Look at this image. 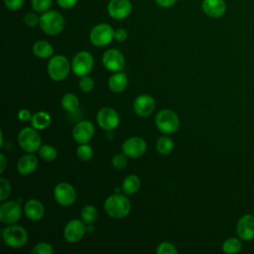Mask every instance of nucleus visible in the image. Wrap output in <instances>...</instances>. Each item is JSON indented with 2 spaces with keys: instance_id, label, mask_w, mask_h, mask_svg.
Instances as JSON below:
<instances>
[{
  "instance_id": "obj_40",
  "label": "nucleus",
  "mask_w": 254,
  "mask_h": 254,
  "mask_svg": "<svg viewBox=\"0 0 254 254\" xmlns=\"http://www.w3.org/2000/svg\"><path fill=\"white\" fill-rule=\"evenodd\" d=\"M77 2H78V0H57L58 5H59L61 8L65 9V10L73 8V7L76 5Z\"/></svg>"
},
{
  "instance_id": "obj_12",
  "label": "nucleus",
  "mask_w": 254,
  "mask_h": 254,
  "mask_svg": "<svg viewBox=\"0 0 254 254\" xmlns=\"http://www.w3.org/2000/svg\"><path fill=\"white\" fill-rule=\"evenodd\" d=\"M103 66L109 71H120L125 66V59L123 54L116 49H109L102 56Z\"/></svg>"
},
{
  "instance_id": "obj_37",
  "label": "nucleus",
  "mask_w": 254,
  "mask_h": 254,
  "mask_svg": "<svg viewBox=\"0 0 254 254\" xmlns=\"http://www.w3.org/2000/svg\"><path fill=\"white\" fill-rule=\"evenodd\" d=\"M127 156L124 153H118L112 158V165L115 169L122 170L127 165Z\"/></svg>"
},
{
  "instance_id": "obj_31",
  "label": "nucleus",
  "mask_w": 254,
  "mask_h": 254,
  "mask_svg": "<svg viewBox=\"0 0 254 254\" xmlns=\"http://www.w3.org/2000/svg\"><path fill=\"white\" fill-rule=\"evenodd\" d=\"M76 155L81 161H89L93 156V150L87 143L79 144L76 149Z\"/></svg>"
},
{
  "instance_id": "obj_33",
  "label": "nucleus",
  "mask_w": 254,
  "mask_h": 254,
  "mask_svg": "<svg viewBox=\"0 0 254 254\" xmlns=\"http://www.w3.org/2000/svg\"><path fill=\"white\" fill-rule=\"evenodd\" d=\"M54 249L50 243L40 242L34 246L31 250V254H53Z\"/></svg>"
},
{
  "instance_id": "obj_43",
  "label": "nucleus",
  "mask_w": 254,
  "mask_h": 254,
  "mask_svg": "<svg viewBox=\"0 0 254 254\" xmlns=\"http://www.w3.org/2000/svg\"><path fill=\"white\" fill-rule=\"evenodd\" d=\"M155 2L162 8H171L176 4L177 0H155Z\"/></svg>"
},
{
  "instance_id": "obj_24",
  "label": "nucleus",
  "mask_w": 254,
  "mask_h": 254,
  "mask_svg": "<svg viewBox=\"0 0 254 254\" xmlns=\"http://www.w3.org/2000/svg\"><path fill=\"white\" fill-rule=\"evenodd\" d=\"M30 121L32 127H34L35 129L44 130L47 127H49L51 123V115L46 111H38L35 114H33Z\"/></svg>"
},
{
  "instance_id": "obj_22",
  "label": "nucleus",
  "mask_w": 254,
  "mask_h": 254,
  "mask_svg": "<svg viewBox=\"0 0 254 254\" xmlns=\"http://www.w3.org/2000/svg\"><path fill=\"white\" fill-rule=\"evenodd\" d=\"M127 75L122 71L114 72L108 79V87L115 93L122 92L127 86Z\"/></svg>"
},
{
  "instance_id": "obj_45",
  "label": "nucleus",
  "mask_w": 254,
  "mask_h": 254,
  "mask_svg": "<svg viewBox=\"0 0 254 254\" xmlns=\"http://www.w3.org/2000/svg\"><path fill=\"white\" fill-rule=\"evenodd\" d=\"M87 229H89V231H92L93 227H92V226H87Z\"/></svg>"
},
{
  "instance_id": "obj_8",
  "label": "nucleus",
  "mask_w": 254,
  "mask_h": 254,
  "mask_svg": "<svg viewBox=\"0 0 254 254\" xmlns=\"http://www.w3.org/2000/svg\"><path fill=\"white\" fill-rule=\"evenodd\" d=\"M94 60L92 55L87 51H81L75 54L71 62V70L77 76L88 75L92 70Z\"/></svg>"
},
{
  "instance_id": "obj_35",
  "label": "nucleus",
  "mask_w": 254,
  "mask_h": 254,
  "mask_svg": "<svg viewBox=\"0 0 254 254\" xmlns=\"http://www.w3.org/2000/svg\"><path fill=\"white\" fill-rule=\"evenodd\" d=\"M157 254H177L178 249L171 242H162L156 249Z\"/></svg>"
},
{
  "instance_id": "obj_9",
  "label": "nucleus",
  "mask_w": 254,
  "mask_h": 254,
  "mask_svg": "<svg viewBox=\"0 0 254 254\" xmlns=\"http://www.w3.org/2000/svg\"><path fill=\"white\" fill-rule=\"evenodd\" d=\"M22 215V207L16 200H7L0 205V221L3 224H14Z\"/></svg>"
},
{
  "instance_id": "obj_38",
  "label": "nucleus",
  "mask_w": 254,
  "mask_h": 254,
  "mask_svg": "<svg viewBox=\"0 0 254 254\" xmlns=\"http://www.w3.org/2000/svg\"><path fill=\"white\" fill-rule=\"evenodd\" d=\"M24 23L31 28H34L40 24V17L37 15V13L34 12H28L24 16Z\"/></svg>"
},
{
  "instance_id": "obj_28",
  "label": "nucleus",
  "mask_w": 254,
  "mask_h": 254,
  "mask_svg": "<svg viewBox=\"0 0 254 254\" xmlns=\"http://www.w3.org/2000/svg\"><path fill=\"white\" fill-rule=\"evenodd\" d=\"M39 156L41 157L42 160L47 161V162H52L57 159L58 157V152L55 147L51 145H43L40 147L39 151Z\"/></svg>"
},
{
  "instance_id": "obj_19",
  "label": "nucleus",
  "mask_w": 254,
  "mask_h": 254,
  "mask_svg": "<svg viewBox=\"0 0 254 254\" xmlns=\"http://www.w3.org/2000/svg\"><path fill=\"white\" fill-rule=\"evenodd\" d=\"M201 9L205 15L211 18H219L224 15L226 11V4L224 0H203Z\"/></svg>"
},
{
  "instance_id": "obj_32",
  "label": "nucleus",
  "mask_w": 254,
  "mask_h": 254,
  "mask_svg": "<svg viewBox=\"0 0 254 254\" xmlns=\"http://www.w3.org/2000/svg\"><path fill=\"white\" fill-rule=\"evenodd\" d=\"M53 0H31V7L35 12L44 13L50 10Z\"/></svg>"
},
{
  "instance_id": "obj_14",
  "label": "nucleus",
  "mask_w": 254,
  "mask_h": 254,
  "mask_svg": "<svg viewBox=\"0 0 254 254\" xmlns=\"http://www.w3.org/2000/svg\"><path fill=\"white\" fill-rule=\"evenodd\" d=\"M130 0H110L107 4V13L114 20H123L132 12Z\"/></svg>"
},
{
  "instance_id": "obj_29",
  "label": "nucleus",
  "mask_w": 254,
  "mask_h": 254,
  "mask_svg": "<svg viewBox=\"0 0 254 254\" xmlns=\"http://www.w3.org/2000/svg\"><path fill=\"white\" fill-rule=\"evenodd\" d=\"M80 216H81V219L87 223V224H92L96 218H97V209L95 208V206L91 205V204H88V205H85L82 209H81V212H80Z\"/></svg>"
},
{
  "instance_id": "obj_2",
  "label": "nucleus",
  "mask_w": 254,
  "mask_h": 254,
  "mask_svg": "<svg viewBox=\"0 0 254 254\" xmlns=\"http://www.w3.org/2000/svg\"><path fill=\"white\" fill-rule=\"evenodd\" d=\"M40 28L49 36H57L61 34L64 28V16L55 10H48L41 13Z\"/></svg>"
},
{
  "instance_id": "obj_17",
  "label": "nucleus",
  "mask_w": 254,
  "mask_h": 254,
  "mask_svg": "<svg viewBox=\"0 0 254 254\" xmlns=\"http://www.w3.org/2000/svg\"><path fill=\"white\" fill-rule=\"evenodd\" d=\"M155 107V100L149 94H140L135 98L133 102L135 113L141 117L150 116L154 112Z\"/></svg>"
},
{
  "instance_id": "obj_5",
  "label": "nucleus",
  "mask_w": 254,
  "mask_h": 254,
  "mask_svg": "<svg viewBox=\"0 0 254 254\" xmlns=\"http://www.w3.org/2000/svg\"><path fill=\"white\" fill-rule=\"evenodd\" d=\"M70 71V64L63 55H56L51 58L48 64V73L55 81L65 79Z\"/></svg>"
},
{
  "instance_id": "obj_25",
  "label": "nucleus",
  "mask_w": 254,
  "mask_h": 254,
  "mask_svg": "<svg viewBox=\"0 0 254 254\" xmlns=\"http://www.w3.org/2000/svg\"><path fill=\"white\" fill-rule=\"evenodd\" d=\"M141 187L140 178L136 175L127 176L122 182V190L126 194H133L139 190Z\"/></svg>"
},
{
  "instance_id": "obj_4",
  "label": "nucleus",
  "mask_w": 254,
  "mask_h": 254,
  "mask_svg": "<svg viewBox=\"0 0 254 254\" xmlns=\"http://www.w3.org/2000/svg\"><path fill=\"white\" fill-rule=\"evenodd\" d=\"M158 130L164 134L175 133L180 127V119L177 113L171 109H161L155 117Z\"/></svg>"
},
{
  "instance_id": "obj_11",
  "label": "nucleus",
  "mask_w": 254,
  "mask_h": 254,
  "mask_svg": "<svg viewBox=\"0 0 254 254\" xmlns=\"http://www.w3.org/2000/svg\"><path fill=\"white\" fill-rule=\"evenodd\" d=\"M96 120L103 130L111 131L118 127L120 119L117 111L111 107H102L97 111Z\"/></svg>"
},
{
  "instance_id": "obj_34",
  "label": "nucleus",
  "mask_w": 254,
  "mask_h": 254,
  "mask_svg": "<svg viewBox=\"0 0 254 254\" xmlns=\"http://www.w3.org/2000/svg\"><path fill=\"white\" fill-rule=\"evenodd\" d=\"M11 193V185L10 182L5 179L1 178L0 179V200L4 201L6 200Z\"/></svg>"
},
{
  "instance_id": "obj_10",
  "label": "nucleus",
  "mask_w": 254,
  "mask_h": 254,
  "mask_svg": "<svg viewBox=\"0 0 254 254\" xmlns=\"http://www.w3.org/2000/svg\"><path fill=\"white\" fill-rule=\"evenodd\" d=\"M54 197L60 205L69 206L75 201L76 192L74 188L70 184L66 182H62L55 187Z\"/></svg>"
},
{
  "instance_id": "obj_1",
  "label": "nucleus",
  "mask_w": 254,
  "mask_h": 254,
  "mask_svg": "<svg viewBox=\"0 0 254 254\" xmlns=\"http://www.w3.org/2000/svg\"><path fill=\"white\" fill-rule=\"evenodd\" d=\"M131 209L130 200L126 195L115 193L108 196L104 201L105 212L113 218H123L128 215Z\"/></svg>"
},
{
  "instance_id": "obj_16",
  "label": "nucleus",
  "mask_w": 254,
  "mask_h": 254,
  "mask_svg": "<svg viewBox=\"0 0 254 254\" xmlns=\"http://www.w3.org/2000/svg\"><path fill=\"white\" fill-rule=\"evenodd\" d=\"M147 149L146 142L141 137H130L124 141L122 145V151L128 158H139Z\"/></svg>"
},
{
  "instance_id": "obj_44",
  "label": "nucleus",
  "mask_w": 254,
  "mask_h": 254,
  "mask_svg": "<svg viewBox=\"0 0 254 254\" xmlns=\"http://www.w3.org/2000/svg\"><path fill=\"white\" fill-rule=\"evenodd\" d=\"M6 167H7V159H6L5 155L2 153L0 155V173L1 174L5 171Z\"/></svg>"
},
{
  "instance_id": "obj_7",
  "label": "nucleus",
  "mask_w": 254,
  "mask_h": 254,
  "mask_svg": "<svg viewBox=\"0 0 254 254\" xmlns=\"http://www.w3.org/2000/svg\"><path fill=\"white\" fill-rule=\"evenodd\" d=\"M89 39L92 45L105 47L114 39V29L107 23H99L91 29Z\"/></svg>"
},
{
  "instance_id": "obj_20",
  "label": "nucleus",
  "mask_w": 254,
  "mask_h": 254,
  "mask_svg": "<svg viewBox=\"0 0 254 254\" xmlns=\"http://www.w3.org/2000/svg\"><path fill=\"white\" fill-rule=\"evenodd\" d=\"M24 212L27 218L33 221L40 220L45 214L44 204L36 198H31L24 205Z\"/></svg>"
},
{
  "instance_id": "obj_42",
  "label": "nucleus",
  "mask_w": 254,
  "mask_h": 254,
  "mask_svg": "<svg viewBox=\"0 0 254 254\" xmlns=\"http://www.w3.org/2000/svg\"><path fill=\"white\" fill-rule=\"evenodd\" d=\"M32 114L30 112V110L28 109H21L19 112H18V118L20 119V121L22 122H27L29 120H31L32 118Z\"/></svg>"
},
{
  "instance_id": "obj_23",
  "label": "nucleus",
  "mask_w": 254,
  "mask_h": 254,
  "mask_svg": "<svg viewBox=\"0 0 254 254\" xmlns=\"http://www.w3.org/2000/svg\"><path fill=\"white\" fill-rule=\"evenodd\" d=\"M32 50H33L34 55L40 59H48L54 55L53 46L49 42L44 41V40L37 41L33 45Z\"/></svg>"
},
{
  "instance_id": "obj_39",
  "label": "nucleus",
  "mask_w": 254,
  "mask_h": 254,
  "mask_svg": "<svg viewBox=\"0 0 254 254\" xmlns=\"http://www.w3.org/2000/svg\"><path fill=\"white\" fill-rule=\"evenodd\" d=\"M25 0H4V5L11 11H17L22 8Z\"/></svg>"
},
{
  "instance_id": "obj_6",
  "label": "nucleus",
  "mask_w": 254,
  "mask_h": 254,
  "mask_svg": "<svg viewBox=\"0 0 254 254\" xmlns=\"http://www.w3.org/2000/svg\"><path fill=\"white\" fill-rule=\"evenodd\" d=\"M20 147L27 153H35L41 147V137L34 127H25L18 134Z\"/></svg>"
},
{
  "instance_id": "obj_36",
  "label": "nucleus",
  "mask_w": 254,
  "mask_h": 254,
  "mask_svg": "<svg viewBox=\"0 0 254 254\" xmlns=\"http://www.w3.org/2000/svg\"><path fill=\"white\" fill-rule=\"evenodd\" d=\"M78 85L83 92H89L94 87V81L90 76L84 75V76H81V78L79 79Z\"/></svg>"
},
{
  "instance_id": "obj_13",
  "label": "nucleus",
  "mask_w": 254,
  "mask_h": 254,
  "mask_svg": "<svg viewBox=\"0 0 254 254\" xmlns=\"http://www.w3.org/2000/svg\"><path fill=\"white\" fill-rule=\"evenodd\" d=\"M84 223L83 220L81 221L79 219L69 220L64 228V236L65 240L69 243H75L81 240L87 229Z\"/></svg>"
},
{
  "instance_id": "obj_27",
  "label": "nucleus",
  "mask_w": 254,
  "mask_h": 254,
  "mask_svg": "<svg viewBox=\"0 0 254 254\" xmlns=\"http://www.w3.org/2000/svg\"><path fill=\"white\" fill-rule=\"evenodd\" d=\"M79 105V100L77 96L71 92L65 93L62 97V106L67 112H74L77 110Z\"/></svg>"
},
{
  "instance_id": "obj_41",
  "label": "nucleus",
  "mask_w": 254,
  "mask_h": 254,
  "mask_svg": "<svg viewBox=\"0 0 254 254\" xmlns=\"http://www.w3.org/2000/svg\"><path fill=\"white\" fill-rule=\"evenodd\" d=\"M127 31L125 29L119 28L114 30V40H116L117 42H124L127 39Z\"/></svg>"
},
{
  "instance_id": "obj_30",
  "label": "nucleus",
  "mask_w": 254,
  "mask_h": 254,
  "mask_svg": "<svg viewBox=\"0 0 254 254\" xmlns=\"http://www.w3.org/2000/svg\"><path fill=\"white\" fill-rule=\"evenodd\" d=\"M241 249V241L237 238H228L222 244V250L225 253H237Z\"/></svg>"
},
{
  "instance_id": "obj_21",
  "label": "nucleus",
  "mask_w": 254,
  "mask_h": 254,
  "mask_svg": "<svg viewBox=\"0 0 254 254\" xmlns=\"http://www.w3.org/2000/svg\"><path fill=\"white\" fill-rule=\"evenodd\" d=\"M38 167V159L33 153L23 155L17 164L18 172L23 176L31 175Z\"/></svg>"
},
{
  "instance_id": "obj_3",
  "label": "nucleus",
  "mask_w": 254,
  "mask_h": 254,
  "mask_svg": "<svg viewBox=\"0 0 254 254\" xmlns=\"http://www.w3.org/2000/svg\"><path fill=\"white\" fill-rule=\"evenodd\" d=\"M2 238L4 243L14 249L23 247L28 241V233L26 229L20 225L9 224L2 230Z\"/></svg>"
},
{
  "instance_id": "obj_18",
  "label": "nucleus",
  "mask_w": 254,
  "mask_h": 254,
  "mask_svg": "<svg viewBox=\"0 0 254 254\" xmlns=\"http://www.w3.org/2000/svg\"><path fill=\"white\" fill-rule=\"evenodd\" d=\"M237 234L243 240H252L254 238V216L246 214L237 222Z\"/></svg>"
},
{
  "instance_id": "obj_15",
  "label": "nucleus",
  "mask_w": 254,
  "mask_h": 254,
  "mask_svg": "<svg viewBox=\"0 0 254 254\" xmlns=\"http://www.w3.org/2000/svg\"><path fill=\"white\" fill-rule=\"evenodd\" d=\"M94 125L88 120H81L77 122L72 129V137L78 144L88 143L94 135Z\"/></svg>"
},
{
  "instance_id": "obj_26",
  "label": "nucleus",
  "mask_w": 254,
  "mask_h": 254,
  "mask_svg": "<svg viewBox=\"0 0 254 254\" xmlns=\"http://www.w3.org/2000/svg\"><path fill=\"white\" fill-rule=\"evenodd\" d=\"M174 149V141L167 135L161 136L156 142V150L162 155L170 154Z\"/></svg>"
}]
</instances>
